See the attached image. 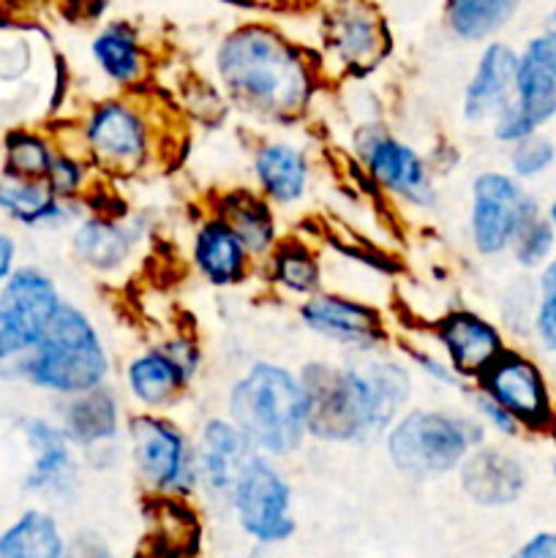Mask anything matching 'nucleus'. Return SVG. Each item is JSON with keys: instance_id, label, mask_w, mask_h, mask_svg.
I'll list each match as a JSON object with an SVG mask.
<instances>
[{"instance_id": "obj_1", "label": "nucleus", "mask_w": 556, "mask_h": 558, "mask_svg": "<svg viewBox=\"0 0 556 558\" xmlns=\"http://www.w3.org/2000/svg\"><path fill=\"white\" fill-rule=\"evenodd\" d=\"M298 379L309 434L338 445L379 439L412 396L407 368L392 360H365L349 368L311 363Z\"/></svg>"}, {"instance_id": "obj_2", "label": "nucleus", "mask_w": 556, "mask_h": 558, "mask_svg": "<svg viewBox=\"0 0 556 558\" xmlns=\"http://www.w3.org/2000/svg\"><path fill=\"white\" fill-rule=\"evenodd\" d=\"M223 87L245 112L289 123L309 107L314 80L303 54L267 27H240L218 49Z\"/></svg>"}, {"instance_id": "obj_3", "label": "nucleus", "mask_w": 556, "mask_h": 558, "mask_svg": "<svg viewBox=\"0 0 556 558\" xmlns=\"http://www.w3.org/2000/svg\"><path fill=\"white\" fill-rule=\"evenodd\" d=\"M229 414L254 450L289 456L303 445L305 396L292 371L273 363H256L229 392Z\"/></svg>"}, {"instance_id": "obj_4", "label": "nucleus", "mask_w": 556, "mask_h": 558, "mask_svg": "<svg viewBox=\"0 0 556 558\" xmlns=\"http://www.w3.org/2000/svg\"><path fill=\"white\" fill-rule=\"evenodd\" d=\"M109 357L96 327L82 311L63 303L27 363L25 381L60 396H82L104 385Z\"/></svg>"}, {"instance_id": "obj_5", "label": "nucleus", "mask_w": 556, "mask_h": 558, "mask_svg": "<svg viewBox=\"0 0 556 558\" xmlns=\"http://www.w3.org/2000/svg\"><path fill=\"white\" fill-rule=\"evenodd\" d=\"M483 445V425L445 412L401 414L387 430V456L392 466L412 480H436L461 466Z\"/></svg>"}, {"instance_id": "obj_6", "label": "nucleus", "mask_w": 556, "mask_h": 558, "mask_svg": "<svg viewBox=\"0 0 556 558\" xmlns=\"http://www.w3.org/2000/svg\"><path fill=\"white\" fill-rule=\"evenodd\" d=\"M52 278L36 267H20L0 287V376L25 379L27 363L60 308Z\"/></svg>"}, {"instance_id": "obj_7", "label": "nucleus", "mask_w": 556, "mask_h": 558, "mask_svg": "<svg viewBox=\"0 0 556 558\" xmlns=\"http://www.w3.org/2000/svg\"><path fill=\"white\" fill-rule=\"evenodd\" d=\"M556 118V33L534 36L518 54L512 101L494 118V136L521 142Z\"/></svg>"}, {"instance_id": "obj_8", "label": "nucleus", "mask_w": 556, "mask_h": 558, "mask_svg": "<svg viewBox=\"0 0 556 558\" xmlns=\"http://www.w3.org/2000/svg\"><path fill=\"white\" fill-rule=\"evenodd\" d=\"M131 452L140 477L156 494L183 499L200 483L196 477V447L169 420L140 414L129 423Z\"/></svg>"}, {"instance_id": "obj_9", "label": "nucleus", "mask_w": 556, "mask_h": 558, "mask_svg": "<svg viewBox=\"0 0 556 558\" xmlns=\"http://www.w3.org/2000/svg\"><path fill=\"white\" fill-rule=\"evenodd\" d=\"M229 499L240 529L254 543H287L298 529L292 515V490L265 456H251Z\"/></svg>"}, {"instance_id": "obj_10", "label": "nucleus", "mask_w": 556, "mask_h": 558, "mask_svg": "<svg viewBox=\"0 0 556 558\" xmlns=\"http://www.w3.org/2000/svg\"><path fill=\"white\" fill-rule=\"evenodd\" d=\"M537 216V202L510 174L483 172L474 180L469 227L480 254L494 256L510 248L518 232Z\"/></svg>"}, {"instance_id": "obj_11", "label": "nucleus", "mask_w": 556, "mask_h": 558, "mask_svg": "<svg viewBox=\"0 0 556 558\" xmlns=\"http://www.w3.org/2000/svg\"><path fill=\"white\" fill-rule=\"evenodd\" d=\"M358 153L368 167L371 178L382 189H387L409 205H434V178H431V169L425 167L418 150L382 131L379 125H365L358 136Z\"/></svg>"}, {"instance_id": "obj_12", "label": "nucleus", "mask_w": 556, "mask_h": 558, "mask_svg": "<svg viewBox=\"0 0 556 558\" xmlns=\"http://www.w3.org/2000/svg\"><path fill=\"white\" fill-rule=\"evenodd\" d=\"M483 392L499 403L521 428L548 430L554 425L548 387L543 374L529 357L516 352H501L496 363L480 379Z\"/></svg>"}, {"instance_id": "obj_13", "label": "nucleus", "mask_w": 556, "mask_h": 558, "mask_svg": "<svg viewBox=\"0 0 556 558\" xmlns=\"http://www.w3.org/2000/svg\"><path fill=\"white\" fill-rule=\"evenodd\" d=\"M85 140L98 167L118 174H131L145 167L150 150L145 118L123 101L98 104L87 118Z\"/></svg>"}, {"instance_id": "obj_14", "label": "nucleus", "mask_w": 556, "mask_h": 558, "mask_svg": "<svg viewBox=\"0 0 556 558\" xmlns=\"http://www.w3.org/2000/svg\"><path fill=\"white\" fill-rule=\"evenodd\" d=\"M196 368H200V349L189 338H172L131 360L125 381H129L131 396L142 407L153 409L180 396Z\"/></svg>"}, {"instance_id": "obj_15", "label": "nucleus", "mask_w": 556, "mask_h": 558, "mask_svg": "<svg viewBox=\"0 0 556 558\" xmlns=\"http://www.w3.org/2000/svg\"><path fill=\"white\" fill-rule=\"evenodd\" d=\"M300 319L311 332L336 341L341 347L371 352L382 347L387 338L385 325L374 308L354 300L338 298V294H314L300 308Z\"/></svg>"}, {"instance_id": "obj_16", "label": "nucleus", "mask_w": 556, "mask_h": 558, "mask_svg": "<svg viewBox=\"0 0 556 558\" xmlns=\"http://www.w3.org/2000/svg\"><path fill=\"white\" fill-rule=\"evenodd\" d=\"M439 343L447 352V368L463 379H483L505 343L499 330L472 311H452L439 322Z\"/></svg>"}, {"instance_id": "obj_17", "label": "nucleus", "mask_w": 556, "mask_h": 558, "mask_svg": "<svg viewBox=\"0 0 556 558\" xmlns=\"http://www.w3.org/2000/svg\"><path fill=\"white\" fill-rule=\"evenodd\" d=\"M327 44L352 69H371L387 49L379 14L365 0H341L327 16Z\"/></svg>"}, {"instance_id": "obj_18", "label": "nucleus", "mask_w": 556, "mask_h": 558, "mask_svg": "<svg viewBox=\"0 0 556 558\" xmlns=\"http://www.w3.org/2000/svg\"><path fill=\"white\" fill-rule=\"evenodd\" d=\"M25 439L33 450V466L27 472L25 488L33 494L65 499L76 488V463L71 456V441L60 428L47 420H25Z\"/></svg>"}, {"instance_id": "obj_19", "label": "nucleus", "mask_w": 556, "mask_h": 558, "mask_svg": "<svg viewBox=\"0 0 556 558\" xmlns=\"http://www.w3.org/2000/svg\"><path fill=\"white\" fill-rule=\"evenodd\" d=\"M458 469L463 494L480 507H507L521 499L527 488V469L521 461L496 447H478Z\"/></svg>"}, {"instance_id": "obj_20", "label": "nucleus", "mask_w": 556, "mask_h": 558, "mask_svg": "<svg viewBox=\"0 0 556 558\" xmlns=\"http://www.w3.org/2000/svg\"><path fill=\"white\" fill-rule=\"evenodd\" d=\"M243 434L227 420L205 423L196 445V477L210 494L232 496L234 483L254 456Z\"/></svg>"}, {"instance_id": "obj_21", "label": "nucleus", "mask_w": 556, "mask_h": 558, "mask_svg": "<svg viewBox=\"0 0 556 558\" xmlns=\"http://www.w3.org/2000/svg\"><path fill=\"white\" fill-rule=\"evenodd\" d=\"M516 65L518 54L507 44H491L485 49L478 63V71H474L472 82L467 87V98H463L467 120L480 123L485 118H496L512 101V93H516Z\"/></svg>"}, {"instance_id": "obj_22", "label": "nucleus", "mask_w": 556, "mask_h": 558, "mask_svg": "<svg viewBox=\"0 0 556 558\" xmlns=\"http://www.w3.org/2000/svg\"><path fill=\"white\" fill-rule=\"evenodd\" d=\"M65 439L82 450H101L104 445L114 441L120 430L118 398L104 387L74 396L63 409Z\"/></svg>"}, {"instance_id": "obj_23", "label": "nucleus", "mask_w": 556, "mask_h": 558, "mask_svg": "<svg viewBox=\"0 0 556 558\" xmlns=\"http://www.w3.org/2000/svg\"><path fill=\"white\" fill-rule=\"evenodd\" d=\"M240 243L245 245L251 256L270 254L278 245L276 218L265 196L254 191H229L216 202V216Z\"/></svg>"}, {"instance_id": "obj_24", "label": "nucleus", "mask_w": 556, "mask_h": 558, "mask_svg": "<svg viewBox=\"0 0 556 558\" xmlns=\"http://www.w3.org/2000/svg\"><path fill=\"white\" fill-rule=\"evenodd\" d=\"M194 265L202 276L216 287H232L240 283L249 272L251 254L245 245L223 227L218 218H210L200 227L194 238Z\"/></svg>"}, {"instance_id": "obj_25", "label": "nucleus", "mask_w": 556, "mask_h": 558, "mask_svg": "<svg viewBox=\"0 0 556 558\" xmlns=\"http://www.w3.org/2000/svg\"><path fill=\"white\" fill-rule=\"evenodd\" d=\"M254 172L262 194L278 205H292L309 185V161L303 153L283 142H267L256 150Z\"/></svg>"}, {"instance_id": "obj_26", "label": "nucleus", "mask_w": 556, "mask_h": 558, "mask_svg": "<svg viewBox=\"0 0 556 558\" xmlns=\"http://www.w3.org/2000/svg\"><path fill=\"white\" fill-rule=\"evenodd\" d=\"M131 245H134V238L129 229L107 216L85 218L74 232V254L87 267L101 272L118 270L129 259Z\"/></svg>"}, {"instance_id": "obj_27", "label": "nucleus", "mask_w": 556, "mask_h": 558, "mask_svg": "<svg viewBox=\"0 0 556 558\" xmlns=\"http://www.w3.org/2000/svg\"><path fill=\"white\" fill-rule=\"evenodd\" d=\"M65 539L58 521L44 510H27L0 532V558H63Z\"/></svg>"}, {"instance_id": "obj_28", "label": "nucleus", "mask_w": 556, "mask_h": 558, "mask_svg": "<svg viewBox=\"0 0 556 558\" xmlns=\"http://www.w3.org/2000/svg\"><path fill=\"white\" fill-rule=\"evenodd\" d=\"M0 210L27 227L58 223L63 218V199L52 194L47 180H25L5 172L0 178Z\"/></svg>"}, {"instance_id": "obj_29", "label": "nucleus", "mask_w": 556, "mask_h": 558, "mask_svg": "<svg viewBox=\"0 0 556 558\" xmlns=\"http://www.w3.org/2000/svg\"><path fill=\"white\" fill-rule=\"evenodd\" d=\"M521 0H447V22L467 41H480L505 27Z\"/></svg>"}, {"instance_id": "obj_30", "label": "nucleus", "mask_w": 556, "mask_h": 558, "mask_svg": "<svg viewBox=\"0 0 556 558\" xmlns=\"http://www.w3.org/2000/svg\"><path fill=\"white\" fill-rule=\"evenodd\" d=\"M93 54L109 80L118 85H131L142 74V49L134 31L125 25H109L101 36L93 41Z\"/></svg>"}, {"instance_id": "obj_31", "label": "nucleus", "mask_w": 556, "mask_h": 558, "mask_svg": "<svg viewBox=\"0 0 556 558\" xmlns=\"http://www.w3.org/2000/svg\"><path fill=\"white\" fill-rule=\"evenodd\" d=\"M273 281L292 294H311L319 289L322 270L316 256L303 243H281L270 251Z\"/></svg>"}, {"instance_id": "obj_32", "label": "nucleus", "mask_w": 556, "mask_h": 558, "mask_svg": "<svg viewBox=\"0 0 556 558\" xmlns=\"http://www.w3.org/2000/svg\"><path fill=\"white\" fill-rule=\"evenodd\" d=\"M55 161V153L41 136L36 134H14L5 147V163H9V174L25 180H47L49 167Z\"/></svg>"}, {"instance_id": "obj_33", "label": "nucleus", "mask_w": 556, "mask_h": 558, "mask_svg": "<svg viewBox=\"0 0 556 558\" xmlns=\"http://www.w3.org/2000/svg\"><path fill=\"white\" fill-rule=\"evenodd\" d=\"M554 227H551L548 218H532L527 227L518 232V238L512 240V254H516L518 265L523 267H537L548 259L551 248H554Z\"/></svg>"}, {"instance_id": "obj_34", "label": "nucleus", "mask_w": 556, "mask_h": 558, "mask_svg": "<svg viewBox=\"0 0 556 558\" xmlns=\"http://www.w3.org/2000/svg\"><path fill=\"white\" fill-rule=\"evenodd\" d=\"M556 161L554 142L545 136H529V140L516 142L510 153V167L516 178H537L543 174L551 163Z\"/></svg>"}, {"instance_id": "obj_35", "label": "nucleus", "mask_w": 556, "mask_h": 558, "mask_svg": "<svg viewBox=\"0 0 556 558\" xmlns=\"http://www.w3.org/2000/svg\"><path fill=\"white\" fill-rule=\"evenodd\" d=\"M534 332L548 352H556V259L540 276V300L534 311Z\"/></svg>"}, {"instance_id": "obj_36", "label": "nucleus", "mask_w": 556, "mask_h": 558, "mask_svg": "<svg viewBox=\"0 0 556 558\" xmlns=\"http://www.w3.org/2000/svg\"><path fill=\"white\" fill-rule=\"evenodd\" d=\"M82 180H85V169H82L80 161L69 156H58L55 153V161L47 172V185L52 189V194L58 199H69V196H76L82 189Z\"/></svg>"}, {"instance_id": "obj_37", "label": "nucleus", "mask_w": 556, "mask_h": 558, "mask_svg": "<svg viewBox=\"0 0 556 558\" xmlns=\"http://www.w3.org/2000/svg\"><path fill=\"white\" fill-rule=\"evenodd\" d=\"M63 558H118L107 539L96 532H80L65 543Z\"/></svg>"}, {"instance_id": "obj_38", "label": "nucleus", "mask_w": 556, "mask_h": 558, "mask_svg": "<svg viewBox=\"0 0 556 558\" xmlns=\"http://www.w3.org/2000/svg\"><path fill=\"white\" fill-rule=\"evenodd\" d=\"M474 407H478V414H480V417H483L485 423L491 425V428L499 430V434H505V436H516L518 430H521V425H518L516 420H512L510 414H507L505 409L499 407V403L491 401V398L485 396V392H480V396L474 398Z\"/></svg>"}, {"instance_id": "obj_39", "label": "nucleus", "mask_w": 556, "mask_h": 558, "mask_svg": "<svg viewBox=\"0 0 556 558\" xmlns=\"http://www.w3.org/2000/svg\"><path fill=\"white\" fill-rule=\"evenodd\" d=\"M510 558H556V532L534 534Z\"/></svg>"}, {"instance_id": "obj_40", "label": "nucleus", "mask_w": 556, "mask_h": 558, "mask_svg": "<svg viewBox=\"0 0 556 558\" xmlns=\"http://www.w3.org/2000/svg\"><path fill=\"white\" fill-rule=\"evenodd\" d=\"M14 256H16V245L9 234L0 232V287L11 278L14 272Z\"/></svg>"}, {"instance_id": "obj_41", "label": "nucleus", "mask_w": 556, "mask_h": 558, "mask_svg": "<svg viewBox=\"0 0 556 558\" xmlns=\"http://www.w3.org/2000/svg\"><path fill=\"white\" fill-rule=\"evenodd\" d=\"M147 558H189V550H183V548H174V545H169V543H158L156 548L150 550V554H147Z\"/></svg>"}, {"instance_id": "obj_42", "label": "nucleus", "mask_w": 556, "mask_h": 558, "mask_svg": "<svg viewBox=\"0 0 556 558\" xmlns=\"http://www.w3.org/2000/svg\"><path fill=\"white\" fill-rule=\"evenodd\" d=\"M548 221H551V227H554V232H556V199L551 202V210H548Z\"/></svg>"}, {"instance_id": "obj_43", "label": "nucleus", "mask_w": 556, "mask_h": 558, "mask_svg": "<svg viewBox=\"0 0 556 558\" xmlns=\"http://www.w3.org/2000/svg\"><path fill=\"white\" fill-rule=\"evenodd\" d=\"M551 31L556 33V9H554V14H551Z\"/></svg>"}, {"instance_id": "obj_44", "label": "nucleus", "mask_w": 556, "mask_h": 558, "mask_svg": "<svg viewBox=\"0 0 556 558\" xmlns=\"http://www.w3.org/2000/svg\"><path fill=\"white\" fill-rule=\"evenodd\" d=\"M238 558H262L259 554H249V556H238Z\"/></svg>"}, {"instance_id": "obj_45", "label": "nucleus", "mask_w": 556, "mask_h": 558, "mask_svg": "<svg viewBox=\"0 0 556 558\" xmlns=\"http://www.w3.org/2000/svg\"><path fill=\"white\" fill-rule=\"evenodd\" d=\"M554 474H556V466H554Z\"/></svg>"}]
</instances>
